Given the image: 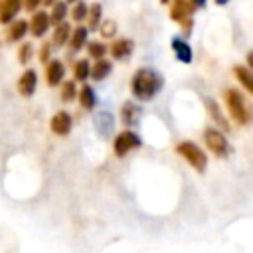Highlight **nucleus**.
Returning <instances> with one entry per match:
<instances>
[{
    "label": "nucleus",
    "mask_w": 253,
    "mask_h": 253,
    "mask_svg": "<svg viewBox=\"0 0 253 253\" xmlns=\"http://www.w3.org/2000/svg\"><path fill=\"white\" fill-rule=\"evenodd\" d=\"M162 87H164V79L152 67H140L130 79V91L138 101L154 99L162 91Z\"/></svg>",
    "instance_id": "obj_1"
},
{
    "label": "nucleus",
    "mask_w": 253,
    "mask_h": 253,
    "mask_svg": "<svg viewBox=\"0 0 253 253\" xmlns=\"http://www.w3.org/2000/svg\"><path fill=\"white\" fill-rule=\"evenodd\" d=\"M223 101L229 117L239 125V126H249L253 125V105L243 97L241 91L229 87L223 91Z\"/></svg>",
    "instance_id": "obj_2"
},
{
    "label": "nucleus",
    "mask_w": 253,
    "mask_h": 253,
    "mask_svg": "<svg viewBox=\"0 0 253 253\" xmlns=\"http://www.w3.org/2000/svg\"><path fill=\"white\" fill-rule=\"evenodd\" d=\"M176 152L196 170V172H206V168H208V156H206V152L198 146V144H194L192 140H182V142H178L176 144Z\"/></svg>",
    "instance_id": "obj_3"
},
{
    "label": "nucleus",
    "mask_w": 253,
    "mask_h": 253,
    "mask_svg": "<svg viewBox=\"0 0 253 253\" xmlns=\"http://www.w3.org/2000/svg\"><path fill=\"white\" fill-rule=\"evenodd\" d=\"M204 142H206L208 150H210L213 156H217V158H225V156H229V152H231V146H229L227 136L223 134V130H219V128H215V126H208V128L204 130Z\"/></svg>",
    "instance_id": "obj_4"
},
{
    "label": "nucleus",
    "mask_w": 253,
    "mask_h": 253,
    "mask_svg": "<svg viewBox=\"0 0 253 253\" xmlns=\"http://www.w3.org/2000/svg\"><path fill=\"white\" fill-rule=\"evenodd\" d=\"M140 144H142L140 136H138L134 130L125 128V130H121V132L115 136V140H113V152H115V156L125 158L128 152L140 148Z\"/></svg>",
    "instance_id": "obj_5"
},
{
    "label": "nucleus",
    "mask_w": 253,
    "mask_h": 253,
    "mask_svg": "<svg viewBox=\"0 0 253 253\" xmlns=\"http://www.w3.org/2000/svg\"><path fill=\"white\" fill-rule=\"evenodd\" d=\"M198 8L196 6H192L188 0H174L172 4H170V18L174 20V22H178L182 28H184V32L186 34H190V30H192V14L196 12Z\"/></svg>",
    "instance_id": "obj_6"
},
{
    "label": "nucleus",
    "mask_w": 253,
    "mask_h": 253,
    "mask_svg": "<svg viewBox=\"0 0 253 253\" xmlns=\"http://www.w3.org/2000/svg\"><path fill=\"white\" fill-rule=\"evenodd\" d=\"M71 126H73V121L67 111H57L49 121V128L57 136H67L71 132Z\"/></svg>",
    "instance_id": "obj_7"
},
{
    "label": "nucleus",
    "mask_w": 253,
    "mask_h": 253,
    "mask_svg": "<svg viewBox=\"0 0 253 253\" xmlns=\"http://www.w3.org/2000/svg\"><path fill=\"white\" fill-rule=\"evenodd\" d=\"M63 77H65V65H63V61L49 59L45 63V81H47V85L49 87H57V85H61Z\"/></svg>",
    "instance_id": "obj_8"
},
{
    "label": "nucleus",
    "mask_w": 253,
    "mask_h": 253,
    "mask_svg": "<svg viewBox=\"0 0 253 253\" xmlns=\"http://www.w3.org/2000/svg\"><path fill=\"white\" fill-rule=\"evenodd\" d=\"M49 26H51L49 14L43 12V10H40V12L36 10L34 16H32V20H30V32H32V36L34 38H43L45 32L49 30Z\"/></svg>",
    "instance_id": "obj_9"
},
{
    "label": "nucleus",
    "mask_w": 253,
    "mask_h": 253,
    "mask_svg": "<svg viewBox=\"0 0 253 253\" xmlns=\"http://www.w3.org/2000/svg\"><path fill=\"white\" fill-rule=\"evenodd\" d=\"M109 51H111V55H113L115 59L125 61V59H128L130 53L134 51V42L128 40V38H119V40H115V42L111 43Z\"/></svg>",
    "instance_id": "obj_10"
},
{
    "label": "nucleus",
    "mask_w": 253,
    "mask_h": 253,
    "mask_svg": "<svg viewBox=\"0 0 253 253\" xmlns=\"http://www.w3.org/2000/svg\"><path fill=\"white\" fill-rule=\"evenodd\" d=\"M38 87V73L34 69H26L18 79V93L22 97H32Z\"/></svg>",
    "instance_id": "obj_11"
},
{
    "label": "nucleus",
    "mask_w": 253,
    "mask_h": 253,
    "mask_svg": "<svg viewBox=\"0 0 253 253\" xmlns=\"http://www.w3.org/2000/svg\"><path fill=\"white\" fill-rule=\"evenodd\" d=\"M22 0H0V24L8 26L22 10Z\"/></svg>",
    "instance_id": "obj_12"
},
{
    "label": "nucleus",
    "mask_w": 253,
    "mask_h": 253,
    "mask_svg": "<svg viewBox=\"0 0 253 253\" xmlns=\"http://www.w3.org/2000/svg\"><path fill=\"white\" fill-rule=\"evenodd\" d=\"M30 32V22L28 20H12L8 24V32H6V42L14 43V42H22L24 36Z\"/></svg>",
    "instance_id": "obj_13"
},
{
    "label": "nucleus",
    "mask_w": 253,
    "mask_h": 253,
    "mask_svg": "<svg viewBox=\"0 0 253 253\" xmlns=\"http://www.w3.org/2000/svg\"><path fill=\"white\" fill-rule=\"evenodd\" d=\"M87 40H89V30H87L85 26H77V28L71 32L69 42H67V43H69V55L81 51V49L85 47Z\"/></svg>",
    "instance_id": "obj_14"
},
{
    "label": "nucleus",
    "mask_w": 253,
    "mask_h": 253,
    "mask_svg": "<svg viewBox=\"0 0 253 253\" xmlns=\"http://www.w3.org/2000/svg\"><path fill=\"white\" fill-rule=\"evenodd\" d=\"M172 51H174L176 59L182 61V63H192V59H194L190 43L186 40H182V38H172Z\"/></svg>",
    "instance_id": "obj_15"
},
{
    "label": "nucleus",
    "mask_w": 253,
    "mask_h": 253,
    "mask_svg": "<svg viewBox=\"0 0 253 253\" xmlns=\"http://www.w3.org/2000/svg\"><path fill=\"white\" fill-rule=\"evenodd\" d=\"M140 107L138 105H134L132 101H126L123 107H121V121H123V125L125 126H134L136 123H138V119H140Z\"/></svg>",
    "instance_id": "obj_16"
},
{
    "label": "nucleus",
    "mask_w": 253,
    "mask_h": 253,
    "mask_svg": "<svg viewBox=\"0 0 253 253\" xmlns=\"http://www.w3.org/2000/svg\"><path fill=\"white\" fill-rule=\"evenodd\" d=\"M69 36H71V26L63 20L59 24L53 26V34H51V45L53 47H61L69 42Z\"/></svg>",
    "instance_id": "obj_17"
},
{
    "label": "nucleus",
    "mask_w": 253,
    "mask_h": 253,
    "mask_svg": "<svg viewBox=\"0 0 253 253\" xmlns=\"http://www.w3.org/2000/svg\"><path fill=\"white\" fill-rule=\"evenodd\" d=\"M206 109H208L210 117L213 119V126H221L223 130H229V123H227L225 115L221 113L219 105H217V103H215L213 99H206Z\"/></svg>",
    "instance_id": "obj_18"
},
{
    "label": "nucleus",
    "mask_w": 253,
    "mask_h": 253,
    "mask_svg": "<svg viewBox=\"0 0 253 253\" xmlns=\"http://www.w3.org/2000/svg\"><path fill=\"white\" fill-rule=\"evenodd\" d=\"M111 71H113V63L109 59L101 57V59H95V63L91 65V75L89 77L95 79V81H103V79L109 77Z\"/></svg>",
    "instance_id": "obj_19"
},
{
    "label": "nucleus",
    "mask_w": 253,
    "mask_h": 253,
    "mask_svg": "<svg viewBox=\"0 0 253 253\" xmlns=\"http://www.w3.org/2000/svg\"><path fill=\"white\" fill-rule=\"evenodd\" d=\"M77 99H79V105H81V109H85V111H91L95 105H97V95H95V89L91 87V85H83L79 91H77Z\"/></svg>",
    "instance_id": "obj_20"
},
{
    "label": "nucleus",
    "mask_w": 253,
    "mask_h": 253,
    "mask_svg": "<svg viewBox=\"0 0 253 253\" xmlns=\"http://www.w3.org/2000/svg\"><path fill=\"white\" fill-rule=\"evenodd\" d=\"M233 73H235L237 81L245 87V91L253 95V69H249L245 65H235L233 67Z\"/></svg>",
    "instance_id": "obj_21"
},
{
    "label": "nucleus",
    "mask_w": 253,
    "mask_h": 253,
    "mask_svg": "<svg viewBox=\"0 0 253 253\" xmlns=\"http://www.w3.org/2000/svg\"><path fill=\"white\" fill-rule=\"evenodd\" d=\"M87 30H97L101 26V20H103V8L99 2L91 4L89 10H87Z\"/></svg>",
    "instance_id": "obj_22"
},
{
    "label": "nucleus",
    "mask_w": 253,
    "mask_h": 253,
    "mask_svg": "<svg viewBox=\"0 0 253 253\" xmlns=\"http://www.w3.org/2000/svg\"><path fill=\"white\" fill-rule=\"evenodd\" d=\"M65 14H67V2H59V0L53 2V4H51V12H49V22H51V26L63 22V20H65Z\"/></svg>",
    "instance_id": "obj_23"
},
{
    "label": "nucleus",
    "mask_w": 253,
    "mask_h": 253,
    "mask_svg": "<svg viewBox=\"0 0 253 253\" xmlns=\"http://www.w3.org/2000/svg\"><path fill=\"white\" fill-rule=\"evenodd\" d=\"M73 75H75V81H87L89 75H91V63H89L87 59L75 61V65H73Z\"/></svg>",
    "instance_id": "obj_24"
},
{
    "label": "nucleus",
    "mask_w": 253,
    "mask_h": 253,
    "mask_svg": "<svg viewBox=\"0 0 253 253\" xmlns=\"http://www.w3.org/2000/svg\"><path fill=\"white\" fill-rule=\"evenodd\" d=\"M77 99V85L75 81H61V101L71 103Z\"/></svg>",
    "instance_id": "obj_25"
},
{
    "label": "nucleus",
    "mask_w": 253,
    "mask_h": 253,
    "mask_svg": "<svg viewBox=\"0 0 253 253\" xmlns=\"http://www.w3.org/2000/svg\"><path fill=\"white\" fill-rule=\"evenodd\" d=\"M85 45H87V53H89L93 59H101V57H105L107 51H109V47H107L103 42H87Z\"/></svg>",
    "instance_id": "obj_26"
},
{
    "label": "nucleus",
    "mask_w": 253,
    "mask_h": 253,
    "mask_svg": "<svg viewBox=\"0 0 253 253\" xmlns=\"http://www.w3.org/2000/svg\"><path fill=\"white\" fill-rule=\"evenodd\" d=\"M75 6L71 8V18L75 20V22H83L85 18H87V10H89V6L85 4V2H81V0H77V2H73Z\"/></svg>",
    "instance_id": "obj_27"
},
{
    "label": "nucleus",
    "mask_w": 253,
    "mask_h": 253,
    "mask_svg": "<svg viewBox=\"0 0 253 253\" xmlns=\"http://www.w3.org/2000/svg\"><path fill=\"white\" fill-rule=\"evenodd\" d=\"M101 24H103V26L97 28V30L101 32V36H103L105 40L115 38V34H117V24H115L113 20H101Z\"/></svg>",
    "instance_id": "obj_28"
},
{
    "label": "nucleus",
    "mask_w": 253,
    "mask_h": 253,
    "mask_svg": "<svg viewBox=\"0 0 253 253\" xmlns=\"http://www.w3.org/2000/svg\"><path fill=\"white\" fill-rule=\"evenodd\" d=\"M32 55H34V45H32L30 42H24V43L20 45V49H18V61H20L22 65H26V63L32 59Z\"/></svg>",
    "instance_id": "obj_29"
},
{
    "label": "nucleus",
    "mask_w": 253,
    "mask_h": 253,
    "mask_svg": "<svg viewBox=\"0 0 253 253\" xmlns=\"http://www.w3.org/2000/svg\"><path fill=\"white\" fill-rule=\"evenodd\" d=\"M51 49H53L51 42L42 43V45H40V51H38V59H40L42 63H47V61H49V57H51Z\"/></svg>",
    "instance_id": "obj_30"
},
{
    "label": "nucleus",
    "mask_w": 253,
    "mask_h": 253,
    "mask_svg": "<svg viewBox=\"0 0 253 253\" xmlns=\"http://www.w3.org/2000/svg\"><path fill=\"white\" fill-rule=\"evenodd\" d=\"M42 2H43V0H22V6H24V10H28V12H36Z\"/></svg>",
    "instance_id": "obj_31"
},
{
    "label": "nucleus",
    "mask_w": 253,
    "mask_h": 253,
    "mask_svg": "<svg viewBox=\"0 0 253 253\" xmlns=\"http://www.w3.org/2000/svg\"><path fill=\"white\" fill-rule=\"evenodd\" d=\"M192 6H196V8H204V4H206V0H188Z\"/></svg>",
    "instance_id": "obj_32"
},
{
    "label": "nucleus",
    "mask_w": 253,
    "mask_h": 253,
    "mask_svg": "<svg viewBox=\"0 0 253 253\" xmlns=\"http://www.w3.org/2000/svg\"><path fill=\"white\" fill-rule=\"evenodd\" d=\"M247 65H249V69H253V49L247 53Z\"/></svg>",
    "instance_id": "obj_33"
},
{
    "label": "nucleus",
    "mask_w": 253,
    "mask_h": 253,
    "mask_svg": "<svg viewBox=\"0 0 253 253\" xmlns=\"http://www.w3.org/2000/svg\"><path fill=\"white\" fill-rule=\"evenodd\" d=\"M227 2H229V0H215V4H217V6H225Z\"/></svg>",
    "instance_id": "obj_34"
},
{
    "label": "nucleus",
    "mask_w": 253,
    "mask_h": 253,
    "mask_svg": "<svg viewBox=\"0 0 253 253\" xmlns=\"http://www.w3.org/2000/svg\"><path fill=\"white\" fill-rule=\"evenodd\" d=\"M43 2H45V4H49V6H51V4H53V2H57V0H43Z\"/></svg>",
    "instance_id": "obj_35"
},
{
    "label": "nucleus",
    "mask_w": 253,
    "mask_h": 253,
    "mask_svg": "<svg viewBox=\"0 0 253 253\" xmlns=\"http://www.w3.org/2000/svg\"><path fill=\"white\" fill-rule=\"evenodd\" d=\"M73 2H77V0H67V4H73Z\"/></svg>",
    "instance_id": "obj_36"
},
{
    "label": "nucleus",
    "mask_w": 253,
    "mask_h": 253,
    "mask_svg": "<svg viewBox=\"0 0 253 253\" xmlns=\"http://www.w3.org/2000/svg\"><path fill=\"white\" fill-rule=\"evenodd\" d=\"M160 2H162V4H168V0H160Z\"/></svg>",
    "instance_id": "obj_37"
}]
</instances>
